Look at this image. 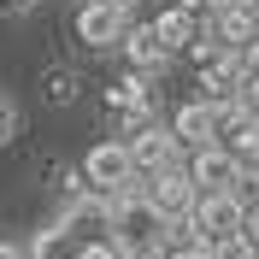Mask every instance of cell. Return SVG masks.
Returning <instances> with one entry per match:
<instances>
[{
    "label": "cell",
    "instance_id": "obj_16",
    "mask_svg": "<svg viewBox=\"0 0 259 259\" xmlns=\"http://www.w3.org/2000/svg\"><path fill=\"white\" fill-rule=\"evenodd\" d=\"M48 100H53V106H65V100H77V77H65V71H53V77H48Z\"/></svg>",
    "mask_w": 259,
    "mask_h": 259
},
{
    "label": "cell",
    "instance_id": "obj_17",
    "mask_svg": "<svg viewBox=\"0 0 259 259\" xmlns=\"http://www.w3.org/2000/svg\"><path fill=\"white\" fill-rule=\"evenodd\" d=\"M218 53H224V48H218V41H212V35L200 30V41H194V48H189V59H194V71H206V65L218 59Z\"/></svg>",
    "mask_w": 259,
    "mask_h": 259
},
{
    "label": "cell",
    "instance_id": "obj_6",
    "mask_svg": "<svg viewBox=\"0 0 259 259\" xmlns=\"http://www.w3.org/2000/svg\"><path fill=\"white\" fill-rule=\"evenodd\" d=\"M59 224H65V236H71L77 247L106 242V236H112V200H106V194H82V200H71V206H65Z\"/></svg>",
    "mask_w": 259,
    "mask_h": 259
},
{
    "label": "cell",
    "instance_id": "obj_25",
    "mask_svg": "<svg viewBox=\"0 0 259 259\" xmlns=\"http://www.w3.org/2000/svg\"><path fill=\"white\" fill-rule=\"evenodd\" d=\"M0 6H30V0H0Z\"/></svg>",
    "mask_w": 259,
    "mask_h": 259
},
{
    "label": "cell",
    "instance_id": "obj_23",
    "mask_svg": "<svg viewBox=\"0 0 259 259\" xmlns=\"http://www.w3.org/2000/svg\"><path fill=\"white\" fill-rule=\"evenodd\" d=\"M0 259H30V247L24 242H0Z\"/></svg>",
    "mask_w": 259,
    "mask_h": 259
},
{
    "label": "cell",
    "instance_id": "obj_9",
    "mask_svg": "<svg viewBox=\"0 0 259 259\" xmlns=\"http://www.w3.org/2000/svg\"><path fill=\"white\" fill-rule=\"evenodd\" d=\"M206 35L218 41V48H230V53L253 48V41H259V6H253V0H230V6L218 12V24H212Z\"/></svg>",
    "mask_w": 259,
    "mask_h": 259
},
{
    "label": "cell",
    "instance_id": "obj_20",
    "mask_svg": "<svg viewBox=\"0 0 259 259\" xmlns=\"http://www.w3.org/2000/svg\"><path fill=\"white\" fill-rule=\"evenodd\" d=\"M242 242L253 247V259H259V200H247V218H242Z\"/></svg>",
    "mask_w": 259,
    "mask_h": 259
},
{
    "label": "cell",
    "instance_id": "obj_8",
    "mask_svg": "<svg viewBox=\"0 0 259 259\" xmlns=\"http://www.w3.org/2000/svg\"><path fill=\"white\" fill-rule=\"evenodd\" d=\"M124 35H130V12H118V6L89 0L77 12V41H89V48H124Z\"/></svg>",
    "mask_w": 259,
    "mask_h": 259
},
{
    "label": "cell",
    "instance_id": "obj_14",
    "mask_svg": "<svg viewBox=\"0 0 259 259\" xmlns=\"http://www.w3.org/2000/svg\"><path fill=\"white\" fill-rule=\"evenodd\" d=\"M218 147H224V153H230L236 165H242V171H247V165H259V118H242V124L230 130V136H224Z\"/></svg>",
    "mask_w": 259,
    "mask_h": 259
},
{
    "label": "cell",
    "instance_id": "obj_7",
    "mask_svg": "<svg viewBox=\"0 0 259 259\" xmlns=\"http://www.w3.org/2000/svg\"><path fill=\"white\" fill-rule=\"evenodd\" d=\"M124 153H130V171H136V177H159V171L177 165V136L165 124H153V130H142V136H130Z\"/></svg>",
    "mask_w": 259,
    "mask_h": 259
},
{
    "label": "cell",
    "instance_id": "obj_11",
    "mask_svg": "<svg viewBox=\"0 0 259 259\" xmlns=\"http://www.w3.org/2000/svg\"><path fill=\"white\" fill-rule=\"evenodd\" d=\"M242 82H247V71H242V53H218V59L200 71V89H206V106H224V100H242Z\"/></svg>",
    "mask_w": 259,
    "mask_h": 259
},
{
    "label": "cell",
    "instance_id": "obj_12",
    "mask_svg": "<svg viewBox=\"0 0 259 259\" xmlns=\"http://www.w3.org/2000/svg\"><path fill=\"white\" fill-rule=\"evenodd\" d=\"M124 59L136 65V77H153V71H165V65H171V48L153 35V24H130V35H124Z\"/></svg>",
    "mask_w": 259,
    "mask_h": 259
},
{
    "label": "cell",
    "instance_id": "obj_15",
    "mask_svg": "<svg viewBox=\"0 0 259 259\" xmlns=\"http://www.w3.org/2000/svg\"><path fill=\"white\" fill-rule=\"evenodd\" d=\"M30 259H77V242L65 236V224H48V230H35L30 242Z\"/></svg>",
    "mask_w": 259,
    "mask_h": 259
},
{
    "label": "cell",
    "instance_id": "obj_19",
    "mask_svg": "<svg viewBox=\"0 0 259 259\" xmlns=\"http://www.w3.org/2000/svg\"><path fill=\"white\" fill-rule=\"evenodd\" d=\"M212 259H253V247L242 236H230V242H212Z\"/></svg>",
    "mask_w": 259,
    "mask_h": 259
},
{
    "label": "cell",
    "instance_id": "obj_1",
    "mask_svg": "<svg viewBox=\"0 0 259 259\" xmlns=\"http://www.w3.org/2000/svg\"><path fill=\"white\" fill-rule=\"evenodd\" d=\"M112 242L124 247L130 259H153V253H159V242H165V218L142 200V189L112 200Z\"/></svg>",
    "mask_w": 259,
    "mask_h": 259
},
{
    "label": "cell",
    "instance_id": "obj_2",
    "mask_svg": "<svg viewBox=\"0 0 259 259\" xmlns=\"http://www.w3.org/2000/svg\"><path fill=\"white\" fill-rule=\"evenodd\" d=\"M82 183H89V194H106V200L142 189V177L130 171L124 142H95V147H89V159H82Z\"/></svg>",
    "mask_w": 259,
    "mask_h": 259
},
{
    "label": "cell",
    "instance_id": "obj_24",
    "mask_svg": "<svg viewBox=\"0 0 259 259\" xmlns=\"http://www.w3.org/2000/svg\"><path fill=\"white\" fill-rule=\"evenodd\" d=\"M100 6H118V12H130V6H136V0H100Z\"/></svg>",
    "mask_w": 259,
    "mask_h": 259
},
{
    "label": "cell",
    "instance_id": "obj_3",
    "mask_svg": "<svg viewBox=\"0 0 259 259\" xmlns=\"http://www.w3.org/2000/svg\"><path fill=\"white\" fill-rule=\"evenodd\" d=\"M242 218H247V200L242 194H194V212H189V236L194 242H230L242 236Z\"/></svg>",
    "mask_w": 259,
    "mask_h": 259
},
{
    "label": "cell",
    "instance_id": "obj_21",
    "mask_svg": "<svg viewBox=\"0 0 259 259\" xmlns=\"http://www.w3.org/2000/svg\"><path fill=\"white\" fill-rule=\"evenodd\" d=\"M183 12H189L194 24H200V18H212V24H218V12H224V0H183Z\"/></svg>",
    "mask_w": 259,
    "mask_h": 259
},
{
    "label": "cell",
    "instance_id": "obj_4",
    "mask_svg": "<svg viewBox=\"0 0 259 259\" xmlns=\"http://www.w3.org/2000/svg\"><path fill=\"white\" fill-rule=\"evenodd\" d=\"M142 200L159 212L165 224H183V218L194 212V183L183 177V165H171V171H159V177H142Z\"/></svg>",
    "mask_w": 259,
    "mask_h": 259
},
{
    "label": "cell",
    "instance_id": "obj_22",
    "mask_svg": "<svg viewBox=\"0 0 259 259\" xmlns=\"http://www.w3.org/2000/svg\"><path fill=\"white\" fill-rule=\"evenodd\" d=\"M165 259H212V247L206 242H183V247H171Z\"/></svg>",
    "mask_w": 259,
    "mask_h": 259
},
{
    "label": "cell",
    "instance_id": "obj_18",
    "mask_svg": "<svg viewBox=\"0 0 259 259\" xmlns=\"http://www.w3.org/2000/svg\"><path fill=\"white\" fill-rule=\"evenodd\" d=\"M77 259H130V253L112 242V236H106V242H89V247H77Z\"/></svg>",
    "mask_w": 259,
    "mask_h": 259
},
{
    "label": "cell",
    "instance_id": "obj_13",
    "mask_svg": "<svg viewBox=\"0 0 259 259\" xmlns=\"http://www.w3.org/2000/svg\"><path fill=\"white\" fill-rule=\"evenodd\" d=\"M153 35H159L165 48H194V41H200V24L183 12V6H165V12L153 18Z\"/></svg>",
    "mask_w": 259,
    "mask_h": 259
},
{
    "label": "cell",
    "instance_id": "obj_5",
    "mask_svg": "<svg viewBox=\"0 0 259 259\" xmlns=\"http://www.w3.org/2000/svg\"><path fill=\"white\" fill-rule=\"evenodd\" d=\"M183 177L194 183V194H236V183H242V165L230 159L224 147H200V153H189Z\"/></svg>",
    "mask_w": 259,
    "mask_h": 259
},
{
    "label": "cell",
    "instance_id": "obj_26",
    "mask_svg": "<svg viewBox=\"0 0 259 259\" xmlns=\"http://www.w3.org/2000/svg\"><path fill=\"white\" fill-rule=\"evenodd\" d=\"M224 6H230V0H224Z\"/></svg>",
    "mask_w": 259,
    "mask_h": 259
},
{
    "label": "cell",
    "instance_id": "obj_10",
    "mask_svg": "<svg viewBox=\"0 0 259 259\" xmlns=\"http://www.w3.org/2000/svg\"><path fill=\"white\" fill-rule=\"evenodd\" d=\"M165 130L177 136V147H194V153H200V147H218V118H212L206 100H183Z\"/></svg>",
    "mask_w": 259,
    "mask_h": 259
}]
</instances>
